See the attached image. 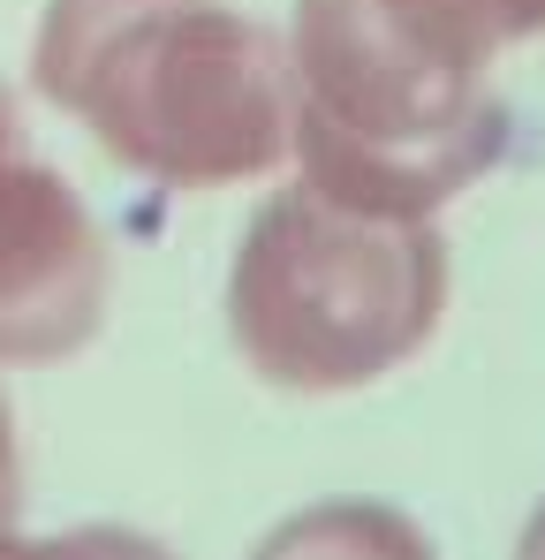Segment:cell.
I'll return each mask as SVG.
<instances>
[{"label": "cell", "instance_id": "1", "mask_svg": "<svg viewBox=\"0 0 545 560\" xmlns=\"http://www.w3.org/2000/svg\"><path fill=\"white\" fill-rule=\"evenodd\" d=\"M31 77L160 189L258 183L288 160V38L228 0H46Z\"/></svg>", "mask_w": 545, "mask_h": 560}, {"label": "cell", "instance_id": "2", "mask_svg": "<svg viewBox=\"0 0 545 560\" xmlns=\"http://www.w3.org/2000/svg\"><path fill=\"white\" fill-rule=\"evenodd\" d=\"M288 160L295 183L394 220H432L508 160L492 61L394 23L371 0H295L288 23Z\"/></svg>", "mask_w": 545, "mask_h": 560}, {"label": "cell", "instance_id": "3", "mask_svg": "<svg viewBox=\"0 0 545 560\" xmlns=\"http://www.w3.org/2000/svg\"><path fill=\"white\" fill-rule=\"evenodd\" d=\"M448 311L432 220L357 212L288 183L258 205L228 266L235 357L280 394H349L409 364Z\"/></svg>", "mask_w": 545, "mask_h": 560}, {"label": "cell", "instance_id": "4", "mask_svg": "<svg viewBox=\"0 0 545 560\" xmlns=\"http://www.w3.org/2000/svg\"><path fill=\"white\" fill-rule=\"evenodd\" d=\"M106 326V243L38 160L0 167V364H69Z\"/></svg>", "mask_w": 545, "mask_h": 560}, {"label": "cell", "instance_id": "5", "mask_svg": "<svg viewBox=\"0 0 545 560\" xmlns=\"http://www.w3.org/2000/svg\"><path fill=\"white\" fill-rule=\"evenodd\" d=\"M251 560H440L425 530L379 500H318L272 523Z\"/></svg>", "mask_w": 545, "mask_h": 560}, {"label": "cell", "instance_id": "6", "mask_svg": "<svg viewBox=\"0 0 545 560\" xmlns=\"http://www.w3.org/2000/svg\"><path fill=\"white\" fill-rule=\"evenodd\" d=\"M371 8H386L394 23L440 38L469 61H492L523 38H545V0H371Z\"/></svg>", "mask_w": 545, "mask_h": 560}, {"label": "cell", "instance_id": "7", "mask_svg": "<svg viewBox=\"0 0 545 560\" xmlns=\"http://www.w3.org/2000/svg\"><path fill=\"white\" fill-rule=\"evenodd\" d=\"M0 560H175V553L144 530H121V523H77V530H54V538H23L8 523Z\"/></svg>", "mask_w": 545, "mask_h": 560}, {"label": "cell", "instance_id": "8", "mask_svg": "<svg viewBox=\"0 0 545 560\" xmlns=\"http://www.w3.org/2000/svg\"><path fill=\"white\" fill-rule=\"evenodd\" d=\"M15 508H23V463H15V417L0 401V530L15 523Z\"/></svg>", "mask_w": 545, "mask_h": 560}, {"label": "cell", "instance_id": "9", "mask_svg": "<svg viewBox=\"0 0 545 560\" xmlns=\"http://www.w3.org/2000/svg\"><path fill=\"white\" fill-rule=\"evenodd\" d=\"M515 560H545V500L531 508V523H523V546H515Z\"/></svg>", "mask_w": 545, "mask_h": 560}, {"label": "cell", "instance_id": "10", "mask_svg": "<svg viewBox=\"0 0 545 560\" xmlns=\"http://www.w3.org/2000/svg\"><path fill=\"white\" fill-rule=\"evenodd\" d=\"M15 160V114H8V98H0V167Z\"/></svg>", "mask_w": 545, "mask_h": 560}]
</instances>
